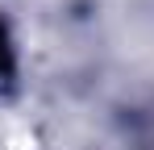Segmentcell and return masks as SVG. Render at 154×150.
<instances>
[{
    "instance_id": "1",
    "label": "cell",
    "mask_w": 154,
    "mask_h": 150,
    "mask_svg": "<svg viewBox=\"0 0 154 150\" xmlns=\"http://www.w3.org/2000/svg\"><path fill=\"white\" fill-rule=\"evenodd\" d=\"M13 79V42H8V29L0 25V83Z\"/></svg>"
}]
</instances>
